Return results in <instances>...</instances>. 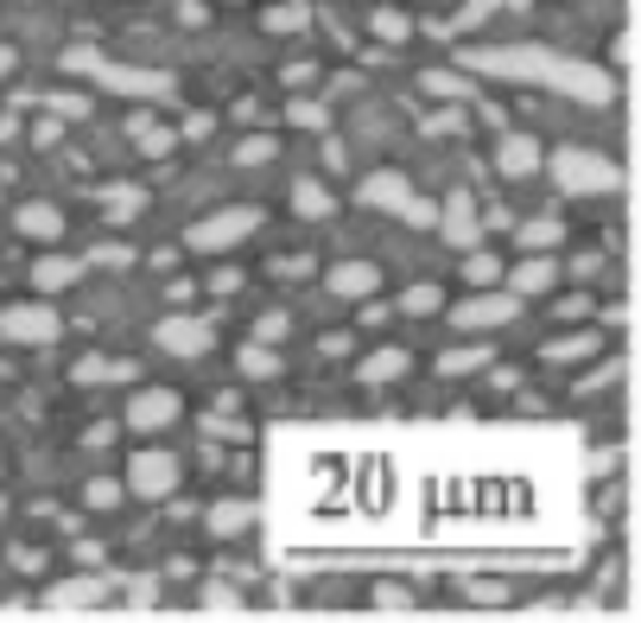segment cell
Returning a JSON list of instances; mask_svg holds the SVG:
<instances>
[{"label":"cell","instance_id":"obj_1","mask_svg":"<svg viewBox=\"0 0 641 623\" xmlns=\"http://www.w3.org/2000/svg\"><path fill=\"white\" fill-rule=\"evenodd\" d=\"M539 172H553L565 198H603V191H622V172H616L610 154H597V147H553V154L539 159Z\"/></svg>","mask_w":641,"mask_h":623},{"label":"cell","instance_id":"obj_2","mask_svg":"<svg viewBox=\"0 0 641 623\" xmlns=\"http://www.w3.org/2000/svg\"><path fill=\"white\" fill-rule=\"evenodd\" d=\"M356 204L362 210H382V217H400L407 230H432V217H438L432 198H426L407 172H394V166H382V172H368V179L356 184Z\"/></svg>","mask_w":641,"mask_h":623},{"label":"cell","instance_id":"obj_3","mask_svg":"<svg viewBox=\"0 0 641 623\" xmlns=\"http://www.w3.org/2000/svg\"><path fill=\"white\" fill-rule=\"evenodd\" d=\"M458 64L477 77H509V83H546L559 52L546 45H458Z\"/></svg>","mask_w":641,"mask_h":623},{"label":"cell","instance_id":"obj_4","mask_svg":"<svg viewBox=\"0 0 641 623\" xmlns=\"http://www.w3.org/2000/svg\"><path fill=\"white\" fill-rule=\"evenodd\" d=\"M64 71H83V77H96L108 96H153V103H179V83L165 77V71H128V64H115L103 52H64Z\"/></svg>","mask_w":641,"mask_h":623},{"label":"cell","instance_id":"obj_5","mask_svg":"<svg viewBox=\"0 0 641 623\" xmlns=\"http://www.w3.org/2000/svg\"><path fill=\"white\" fill-rule=\"evenodd\" d=\"M260 223H267L260 204H216L184 230V249H191V255H229V249H242Z\"/></svg>","mask_w":641,"mask_h":623},{"label":"cell","instance_id":"obj_6","mask_svg":"<svg viewBox=\"0 0 641 623\" xmlns=\"http://www.w3.org/2000/svg\"><path fill=\"white\" fill-rule=\"evenodd\" d=\"M57 338H64V318H57V306L45 293L0 306V344H13V350H52Z\"/></svg>","mask_w":641,"mask_h":623},{"label":"cell","instance_id":"obj_7","mask_svg":"<svg viewBox=\"0 0 641 623\" xmlns=\"http://www.w3.org/2000/svg\"><path fill=\"white\" fill-rule=\"evenodd\" d=\"M184 420V394L165 389V382H133L128 408H121V426L140 433V440H159V433H172Z\"/></svg>","mask_w":641,"mask_h":623},{"label":"cell","instance_id":"obj_8","mask_svg":"<svg viewBox=\"0 0 641 623\" xmlns=\"http://www.w3.org/2000/svg\"><path fill=\"white\" fill-rule=\"evenodd\" d=\"M521 306H527V299H514L509 286H477L470 299H458V306H445V312H451L458 331L483 338V331H509L514 318H521Z\"/></svg>","mask_w":641,"mask_h":623},{"label":"cell","instance_id":"obj_9","mask_svg":"<svg viewBox=\"0 0 641 623\" xmlns=\"http://www.w3.org/2000/svg\"><path fill=\"white\" fill-rule=\"evenodd\" d=\"M179 452H165V445H140V452H128V496H140V503H165V496L179 490Z\"/></svg>","mask_w":641,"mask_h":623},{"label":"cell","instance_id":"obj_10","mask_svg":"<svg viewBox=\"0 0 641 623\" xmlns=\"http://www.w3.org/2000/svg\"><path fill=\"white\" fill-rule=\"evenodd\" d=\"M153 350L159 357H179V363H197V357L216 350V325L179 306V312H165V318L153 325Z\"/></svg>","mask_w":641,"mask_h":623},{"label":"cell","instance_id":"obj_11","mask_svg":"<svg viewBox=\"0 0 641 623\" xmlns=\"http://www.w3.org/2000/svg\"><path fill=\"white\" fill-rule=\"evenodd\" d=\"M108 598H115V585H108L96 567H83L77 579H57V585H45V598H39V604H45L52 617H83V611H103Z\"/></svg>","mask_w":641,"mask_h":623},{"label":"cell","instance_id":"obj_12","mask_svg":"<svg viewBox=\"0 0 641 623\" xmlns=\"http://www.w3.org/2000/svg\"><path fill=\"white\" fill-rule=\"evenodd\" d=\"M546 89H559V96H571V103H585V108L616 103L610 71H597V64H585V57H559V64H553V77H546Z\"/></svg>","mask_w":641,"mask_h":623},{"label":"cell","instance_id":"obj_13","mask_svg":"<svg viewBox=\"0 0 641 623\" xmlns=\"http://www.w3.org/2000/svg\"><path fill=\"white\" fill-rule=\"evenodd\" d=\"M597 350H610V338H603L597 325H565V331H553V338L539 344V363L546 369H578V363H590Z\"/></svg>","mask_w":641,"mask_h":623},{"label":"cell","instance_id":"obj_14","mask_svg":"<svg viewBox=\"0 0 641 623\" xmlns=\"http://www.w3.org/2000/svg\"><path fill=\"white\" fill-rule=\"evenodd\" d=\"M539 159H546V147H539L534 134L502 128V134H495V154H489V166H495L509 184H521V179H539Z\"/></svg>","mask_w":641,"mask_h":623},{"label":"cell","instance_id":"obj_15","mask_svg":"<svg viewBox=\"0 0 641 623\" xmlns=\"http://www.w3.org/2000/svg\"><path fill=\"white\" fill-rule=\"evenodd\" d=\"M432 230L445 235L451 249H477V242H483V217H477V198H470V191H451V198H438Z\"/></svg>","mask_w":641,"mask_h":623},{"label":"cell","instance_id":"obj_16","mask_svg":"<svg viewBox=\"0 0 641 623\" xmlns=\"http://www.w3.org/2000/svg\"><path fill=\"white\" fill-rule=\"evenodd\" d=\"M324 293H331V299H343V306H362V299H375V293H382V267H375V261H336L331 274H324Z\"/></svg>","mask_w":641,"mask_h":623},{"label":"cell","instance_id":"obj_17","mask_svg":"<svg viewBox=\"0 0 641 623\" xmlns=\"http://www.w3.org/2000/svg\"><path fill=\"white\" fill-rule=\"evenodd\" d=\"M502 286H509L514 299H546V293H559V261L553 255H521L514 267H502Z\"/></svg>","mask_w":641,"mask_h":623},{"label":"cell","instance_id":"obj_18","mask_svg":"<svg viewBox=\"0 0 641 623\" xmlns=\"http://www.w3.org/2000/svg\"><path fill=\"white\" fill-rule=\"evenodd\" d=\"M255 516H260L255 496H223V503H210L204 509V535L210 541H242V535L255 528Z\"/></svg>","mask_w":641,"mask_h":623},{"label":"cell","instance_id":"obj_19","mask_svg":"<svg viewBox=\"0 0 641 623\" xmlns=\"http://www.w3.org/2000/svg\"><path fill=\"white\" fill-rule=\"evenodd\" d=\"M286 210H292L299 223H331V217H336V191L324 179L299 172V179H292V191H286Z\"/></svg>","mask_w":641,"mask_h":623},{"label":"cell","instance_id":"obj_20","mask_svg":"<svg viewBox=\"0 0 641 623\" xmlns=\"http://www.w3.org/2000/svg\"><path fill=\"white\" fill-rule=\"evenodd\" d=\"M400 376H413V350H407V344H382V350H368V357L356 363L362 389H387V382H400Z\"/></svg>","mask_w":641,"mask_h":623},{"label":"cell","instance_id":"obj_21","mask_svg":"<svg viewBox=\"0 0 641 623\" xmlns=\"http://www.w3.org/2000/svg\"><path fill=\"white\" fill-rule=\"evenodd\" d=\"M71 382H77V389H108V382H140V363H128V357H103V350H89V357H77V363H71Z\"/></svg>","mask_w":641,"mask_h":623},{"label":"cell","instance_id":"obj_22","mask_svg":"<svg viewBox=\"0 0 641 623\" xmlns=\"http://www.w3.org/2000/svg\"><path fill=\"white\" fill-rule=\"evenodd\" d=\"M13 230L26 235V242H64V210L52 204V198H26V204L13 210Z\"/></svg>","mask_w":641,"mask_h":623},{"label":"cell","instance_id":"obj_23","mask_svg":"<svg viewBox=\"0 0 641 623\" xmlns=\"http://www.w3.org/2000/svg\"><path fill=\"white\" fill-rule=\"evenodd\" d=\"M128 140H133V154H147V159H165V154H179V147H184L179 128H172V122H153L147 108L128 115Z\"/></svg>","mask_w":641,"mask_h":623},{"label":"cell","instance_id":"obj_24","mask_svg":"<svg viewBox=\"0 0 641 623\" xmlns=\"http://www.w3.org/2000/svg\"><path fill=\"white\" fill-rule=\"evenodd\" d=\"M235 376H242V382H280V376H286V357L267 338H248L242 350H235Z\"/></svg>","mask_w":641,"mask_h":623},{"label":"cell","instance_id":"obj_25","mask_svg":"<svg viewBox=\"0 0 641 623\" xmlns=\"http://www.w3.org/2000/svg\"><path fill=\"white\" fill-rule=\"evenodd\" d=\"M83 281V261L77 255H39L32 261V293H45V299H52V293H64V286H77Z\"/></svg>","mask_w":641,"mask_h":623},{"label":"cell","instance_id":"obj_26","mask_svg":"<svg viewBox=\"0 0 641 623\" xmlns=\"http://www.w3.org/2000/svg\"><path fill=\"white\" fill-rule=\"evenodd\" d=\"M495 363V350H489V344H451V350H438V376H445V382H458V376H477V369H489Z\"/></svg>","mask_w":641,"mask_h":623},{"label":"cell","instance_id":"obj_27","mask_svg":"<svg viewBox=\"0 0 641 623\" xmlns=\"http://www.w3.org/2000/svg\"><path fill=\"white\" fill-rule=\"evenodd\" d=\"M197 611H204V617H242L248 598H242L235 579H204V585H197Z\"/></svg>","mask_w":641,"mask_h":623},{"label":"cell","instance_id":"obj_28","mask_svg":"<svg viewBox=\"0 0 641 623\" xmlns=\"http://www.w3.org/2000/svg\"><path fill=\"white\" fill-rule=\"evenodd\" d=\"M260 32H267V39H299V32H311V0H280V7H267V13H260Z\"/></svg>","mask_w":641,"mask_h":623},{"label":"cell","instance_id":"obj_29","mask_svg":"<svg viewBox=\"0 0 641 623\" xmlns=\"http://www.w3.org/2000/svg\"><path fill=\"white\" fill-rule=\"evenodd\" d=\"M419 89L438 96V103H470L477 96V83L463 77V71H419Z\"/></svg>","mask_w":641,"mask_h":623},{"label":"cell","instance_id":"obj_30","mask_svg":"<svg viewBox=\"0 0 641 623\" xmlns=\"http://www.w3.org/2000/svg\"><path fill=\"white\" fill-rule=\"evenodd\" d=\"M400 312H407V318H445V286H438V281H413L407 293H400Z\"/></svg>","mask_w":641,"mask_h":623},{"label":"cell","instance_id":"obj_31","mask_svg":"<svg viewBox=\"0 0 641 623\" xmlns=\"http://www.w3.org/2000/svg\"><path fill=\"white\" fill-rule=\"evenodd\" d=\"M39 103H45V115H57L64 128H71V122H89V115H96V103H89L83 89H45Z\"/></svg>","mask_w":641,"mask_h":623},{"label":"cell","instance_id":"obj_32","mask_svg":"<svg viewBox=\"0 0 641 623\" xmlns=\"http://www.w3.org/2000/svg\"><path fill=\"white\" fill-rule=\"evenodd\" d=\"M140 210H147V191H140V184H108V191H103V217H108V223H133Z\"/></svg>","mask_w":641,"mask_h":623},{"label":"cell","instance_id":"obj_33","mask_svg":"<svg viewBox=\"0 0 641 623\" xmlns=\"http://www.w3.org/2000/svg\"><path fill=\"white\" fill-rule=\"evenodd\" d=\"M514 249H527V255H553V249H559V217H534V223H521V230H514Z\"/></svg>","mask_w":641,"mask_h":623},{"label":"cell","instance_id":"obj_34","mask_svg":"<svg viewBox=\"0 0 641 623\" xmlns=\"http://www.w3.org/2000/svg\"><path fill=\"white\" fill-rule=\"evenodd\" d=\"M368 32H375L382 45H407V39H413V13H400V7H375V13H368Z\"/></svg>","mask_w":641,"mask_h":623},{"label":"cell","instance_id":"obj_35","mask_svg":"<svg viewBox=\"0 0 641 623\" xmlns=\"http://www.w3.org/2000/svg\"><path fill=\"white\" fill-rule=\"evenodd\" d=\"M121 503H128V484H121V477H89V484H83V509H96V516L121 509Z\"/></svg>","mask_w":641,"mask_h":623},{"label":"cell","instance_id":"obj_36","mask_svg":"<svg viewBox=\"0 0 641 623\" xmlns=\"http://www.w3.org/2000/svg\"><path fill=\"white\" fill-rule=\"evenodd\" d=\"M286 122L306 128V134H324L331 128V108L318 103V96H286Z\"/></svg>","mask_w":641,"mask_h":623},{"label":"cell","instance_id":"obj_37","mask_svg":"<svg viewBox=\"0 0 641 623\" xmlns=\"http://www.w3.org/2000/svg\"><path fill=\"white\" fill-rule=\"evenodd\" d=\"M463 281H470V286H502V255L477 242V249L463 255Z\"/></svg>","mask_w":641,"mask_h":623},{"label":"cell","instance_id":"obj_38","mask_svg":"<svg viewBox=\"0 0 641 623\" xmlns=\"http://www.w3.org/2000/svg\"><path fill=\"white\" fill-rule=\"evenodd\" d=\"M368 604H375L382 617H400V611H413V592L400 579H375V585H368Z\"/></svg>","mask_w":641,"mask_h":623},{"label":"cell","instance_id":"obj_39","mask_svg":"<svg viewBox=\"0 0 641 623\" xmlns=\"http://www.w3.org/2000/svg\"><path fill=\"white\" fill-rule=\"evenodd\" d=\"M229 159L235 166H274V159H280V140H274V134H248Z\"/></svg>","mask_w":641,"mask_h":623},{"label":"cell","instance_id":"obj_40","mask_svg":"<svg viewBox=\"0 0 641 623\" xmlns=\"http://www.w3.org/2000/svg\"><path fill=\"white\" fill-rule=\"evenodd\" d=\"M463 598H470V604H483V611H495V604H514V592L502 585V579H463Z\"/></svg>","mask_w":641,"mask_h":623},{"label":"cell","instance_id":"obj_41","mask_svg":"<svg viewBox=\"0 0 641 623\" xmlns=\"http://www.w3.org/2000/svg\"><path fill=\"white\" fill-rule=\"evenodd\" d=\"M553 318H559V325H585V318H590V293H565V299H553Z\"/></svg>","mask_w":641,"mask_h":623},{"label":"cell","instance_id":"obj_42","mask_svg":"<svg viewBox=\"0 0 641 623\" xmlns=\"http://www.w3.org/2000/svg\"><path fill=\"white\" fill-rule=\"evenodd\" d=\"M242 267H210V281H204V293H216V299H229V293H242Z\"/></svg>","mask_w":641,"mask_h":623},{"label":"cell","instance_id":"obj_43","mask_svg":"<svg viewBox=\"0 0 641 623\" xmlns=\"http://www.w3.org/2000/svg\"><path fill=\"white\" fill-rule=\"evenodd\" d=\"M463 128H470V122H463V103H445L432 122H426V134H463Z\"/></svg>","mask_w":641,"mask_h":623},{"label":"cell","instance_id":"obj_44","mask_svg":"<svg viewBox=\"0 0 641 623\" xmlns=\"http://www.w3.org/2000/svg\"><path fill=\"white\" fill-rule=\"evenodd\" d=\"M26 140L32 147H57V140H64V122H57V115H39V122L26 128Z\"/></svg>","mask_w":641,"mask_h":623},{"label":"cell","instance_id":"obj_45","mask_svg":"<svg viewBox=\"0 0 641 623\" xmlns=\"http://www.w3.org/2000/svg\"><path fill=\"white\" fill-rule=\"evenodd\" d=\"M286 331H292V318H286V312H260V318H255V338H267V344H280Z\"/></svg>","mask_w":641,"mask_h":623},{"label":"cell","instance_id":"obj_46","mask_svg":"<svg viewBox=\"0 0 641 623\" xmlns=\"http://www.w3.org/2000/svg\"><path fill=\"white\" fill-rule=\"evenodd\" d=\"M7 560L20 572H45V547H32V541H20V547H7Z\"/></svg>","mask_w":641,"mask_h":623},{"label":"cell","instance_id":"obj_47","mask_svg":"<svg viewBox=\"0 0 641 623\" xmlns=\"http://www.w3.org/2000/svg\"><path fill=\"white\" fill-rule=\"evenodd\" d=\"M89 261H96V267H133V249H128V242H103Z\"/></svg>","mask_w":641,"mask_h":623},{"label":"cell","instance_id":"obj_48","mask_svg":"<svg viewBox=\"0 0 641 623\" xmlns=\"http://www.w3.org/2000/svg\"><path fill=\"white\" fill-rule=\"evenodd\" d=\"M489 13H495V0H470V7H463L458 20H451V32H470V27H483Z\"/></svg>","mask_w":641,"mask_h":623},{"label":"cell","instance_id":"obj_49","mask_svg":"<svg viewBox=\"0 0 641 623\" xmlns=\"http://www.w3.org/2000/svg\"><path fill=\"white\" fill-rule=\"evenodd\" d=\"M210 134H216V115H184V128H179V140H210Z\"/></svg>","mask_w":641,"mask_h":623},{"label":"cell","instance_id":"obj_50","mask_svg":"<svg viewBox=\"0 0 641 623\" xmlns=\"http://www.w3.org/2000/svg\"><path fill=\"white\" fill-rule=\"evenodd\" d=\"M71 560H77V567H103V560H108V547H103V541H89V535H83V541L71 547Z\"/></svg>","mask_w":641,"mask_h":623},{"label":"cell","instance_id":"obj_51","mask_svg":"<svg viewBox=\"0 0 641 623\" xmlns=\"http://www.w3.org/2000/svg\"><path fill=\"white\" fill-rule=\"evenodd\" d=\"M280 83H286V89H311V83H318V64H286Z\"/></svg>","mask_w":641,"mask_h":623},{"label":"cell","instance_id":"obj_52","mask_svg":"<svg viewBox=\"0 0 641 623\" xmlns=\"http://www.w3.org/2000/svg\"><path fill=\"white\" fill-rule=\"evenodd\" d=\"M83 445H89V452H108V445H115V426H108V420H96V426L83 433Z\"/></svg>","mask_w":641,"mask_h":623},{"label":"cell","instance_id":"obj_53","mask_svg":"<svg viewBox=\"0 0 641 623\" xmlns=\"http://www.w3.org/2000/svg\"><path fill=\"white\" fill-rule=\"evenodd\" d=\"M324 166H331V172H343V166H350V154H343V140H336L331 128H324Z\"/></svg>","mask_w":641,"mask_h":623},{"label":"cell","instance_id":"obj_54","mask_svg":"<svg viewBox=\"0 0 641 623\" xmlns=\"http://www.w3.org/2000/svg\"><path fill=\"white\" fill-rule=\"evenodd\" d=\"M274 274H286V281H299V274H311V255H286V261H274Z\"/></svg>","mask_w":641,"mask_h":623},{"label":"cell","instance_id":"obj_55","mask_svg":"<svg viewBox=\"0 0 641 623\" xmlns=\"http://www.w3.org/2000/svg\"><path fill=\"white\" fill-rule=\"evenodd\" d=\"M318 350H324V357H350V331H324Z\"/></svg>","mask_w":641,"mask_h":623},{"label":"cell","instance_id":"obj_56","mask_svg":"<svg viewBox=\"0 0 641 623\" xmlns=\"http://www.w3.org/2000/svg\"><path fill=\"white\" fill-rule=\"evenodd\" d=\"M179 20H184V27H204V20H210V7H204V0H184V7H179Z\"/></svg>","mask_w":641,"mask_h":623},{"label":"cell","instance_id":"obj_57","mask_svg":"<svg viewBox=\"0 0 641 623\" xmlns=\"http://www.w3.org/2000/svg\"><path fill=\"white\" fill-rule=\"evenodd\" d=\"M235 122H242V128H255V122H260V103H255V96H242V103H235Z\"/></svg>","mask_w":641,"mask_h":623},{"label":"cell","instance_id":"obj_58","mask_svg":"<svg viewBox=\"0 0 641 623\" xmlns=\"http://www.w3.org/2000/svg\"><path fill=\"white\" fill-rule=\"evenodd\" d=\"M13 71H20V52H13V45H0V77H13Z\"/></svg>","mask_w":641,"mask_h":623},{"label":"cell","instance_id":"obj_59","mask_svg":"<svg viewBox=\"0 0 641 623\" xmlns=\"http://www.w3.org/2000/svg\"><path fill=\"white\" fill-rule=\"evenodd\" d=\"M20 134H26V128H20L13 115H0V140H20Z\"/></svg>","mask_w":641,"mask_h":623},{"label":"cell","instance_id":"obj_60","mask_svg":"<svg viewBox=\"0 0 641 623\" xmlns=\"http://www.w3.org/2000/svg\"><path fill=\"white\" fill-rule=\"evenodd\" d=\"M0 198H7V191H0Z\"/></svg>","mask_w":641,"mask_h":623}]
</instances>
